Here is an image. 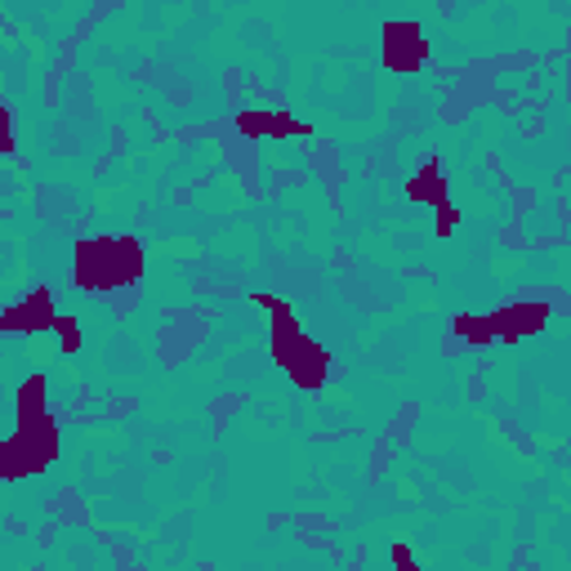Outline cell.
Wrapping results in <instances>:
<instances>
[{"instance_id": "6da1fadb", "label": "cell", "mask_w": 571, "mask_h": 571, "mask_svg": "<svg viewBox=\"0 0 571 571\" xmlns=\"http://www.w3.org/2000/svg\"><path fill=\"white\" fill-rule=\"evenodd\" d=\"M143 277L139 237H81L72 250V286L86 295H103Z\"/></svg>"}, {"instance_id": "7a4b0ae2", "label": "cell", "mask_w": 571, "mask_h": 571, "mask_svg": "<svg viewBox=\"0 0 571 571\" xmlns=\"http://www.w3.org/2000/svg\"><path fill=\"white\" fill-rule=\"evenodd\" d=\"M59 460V420L46 411L37 420H23L10 429L6 447H0V478L6 482H23L46 473Z\"/></svg>"}, {"instance_id": "3957f363", "label": "cell", "mask_w": 571, "mask_h": 571, "mask_svg": "<svg viewBox=\"0 0 571 571\" xmlns=\"http://www.w3.org/2000/svg\"><path fill=\"white\" fill-rule=\"evenodd\" d=\"M380 59L389 72H420L429 59V37L415 19H389L380 28Z\"/></svg>"}, {"instance_id": "277c9868", "label": "cell", "mask_w": 571, "mask_h": 571, "mask_svg": "<svg viewBox=\"0 0 571 571\" xmlns=\"http://www.w3.org/2000/svg\"><path fill=\"white\" fill-rule=\"evenodd\" d=\"M250 304H259V309L272 318V322H268V353H272L277 367H286V362H291V353L304 344V322L295 318V309L286 304V300L263 295V291H254Z\"/></svg>"}, {"instance_id": "5b68a950", "label": "cell", "mask_w": 571, "mask_h": 571, "mask_svg": "<svg viewBox=\"0 0 571 571\" xmlns=\"http://www.w3.org/2000/svg\"><path fill=\"white\" fill-rule=\"evenodd\" d=\"M54 322H59V309L46 286H37V291H28L0 313V331L6 335H54Z\"/></svg>"}, {"instance_id": "8992f818", "label": "cell", "mask_w": 571, "mask_h": 571, "mask_svg": "<svg viewBox=\"0 0 571 571\" xmlns=\"http://www.w3.org/2000/svg\"><path fill=\"white\" fill-rule=\"evenodd\" d=\"M487 318H491L495 344H518V340L540 335V331L549 327L553 309H549L544 300H513V304H504V309H495V313H487Z\"/></svg>"}, {"instance_id": "52a82bcc", "label": "cell", "mask_w": 571, "mask_h": 571, "mask_svg": "<svg viewBox=\"0 0 571 571\" xmlns=\"http://www.w3.org/2000/svg\"><path fill=\"white\" fill-rule=\"evenodd\" d=\"M237 134H246L250 143L254 139H309L313 134V126L309 121H300V117H291V112H272V108H246V112H237Z\"/></svg>"}, {"instance_id": "ba28073f", "label": "cell", "mask_w": 571, "mask_h": 571, "mask_svg": "<svg viewBox=\"0 0 571 571\" xmlns=\"http://www.w3.org/2000/svg\"><path fill=\"white\" fill-rule=\"evenodd\" d=\"M281 371H286V380H291L295 389L318 393V389L331 380V353H327L318 340H309V335H304V344L291 353V362H286Z\"/></svg>"}, {"instance_id": "9c48e42d", "label": "cell", "mask_w": 571, "mask_h": 571, "mask_svg": "<svg viewBox=\"0 0 571 571\" xmlns=\"http://www.w3.org/2000/svg\"><path fill=\"white\" fill-rule=\"evenodd\" d=\"M402 192H407V201H411V206H429V210H433V206H442V201H451V183H447L442 161H438V157L420 161Z\"/></svg>"}, {"instance_id": "30bf717a", "label": "cell", "mask_w": 571, "mask_h": 571, "mask_svg": "<svg viewBox=\"0 0 571 571\" xmlns=\"http://www.w3.org/2000/svg\"><path fill=\"white\" fill-rule=\"evenodd\" d=\"M46 411H50V375H46V371H32V375L19 384V393H14V424L37 420V415H46Z\"/></svg>"}, {"instance_id": "8fae6325", "label": "cell", "mask_w": 571, "mask_h": 571, "mask_svg": "<svg viewBox=\"0 0 571 571\" xmlns=\"http://www.w3.org/2000/svg\"><path fill=\"white\" fill-rule=\"evenodd\" d=\"M451 331H455V340H464V344H473V349H487V344H495V331H491V318L482 313H460L455 322H451Z\"/></svg>"}, {"instance_id": "7c38bea8", "label": "cell", "mask_w": 571, "mask_h": 571, "mask_svg": "<svg viewBox=\"0 0 571 571\" xmlns=\"http://www.w3.org/2000/svg\"><path fill=\"white\" fill-rule=\"evenodd\" d=\"M54 340H59V353H63V358H77V353L86 349V331H81V318H72V313H59V322H54Z\"/></svg>"}, {"instance_id": "4fadbf2b", "label": "cell", "mask_w": 571, "mask_h": 571, "mask_svg": "<svg viewBox=\"0 0 571 571\" xmlns=\"http://www.w3.org/2000/svg\"><path fill=\"white\" fill-rule=\"evenodd\" d=\"M433 214H438V223H433V228H438V237L447 241V237L460 228V210H455L451 201H442V206H433Z\"/></svg>"}, {"instance_id": "5bb4252c", "label": "cell", "mask_w": 571, "mask_h": 571, "mask_svg": "<svg viewBox=\"0 0 571 571\" xmlns=\"http://www.w3.org/2000/svg\"><path fill=\"white\" fill-rule=\"evenodd\" d=\"M0 148H6V157L19 152V143H14V112H10V108L0 112Z\"/></svg>"}, {"instance_id": "9a60e30c", "label": "cell", "mask_w": 571, "mask_h": 571, "mask_svg": "<svg viewBox=\"0 0 571 571\" xmlns=\"http://www.w3.org/2000/svg\"><path fill=\"white\" fill-rule=\"evenodd\" d=\"M393 562H398V567H407V571H411V567H415V553H411V549H407V544H393Z\"/></svg>"}]
</instances>
